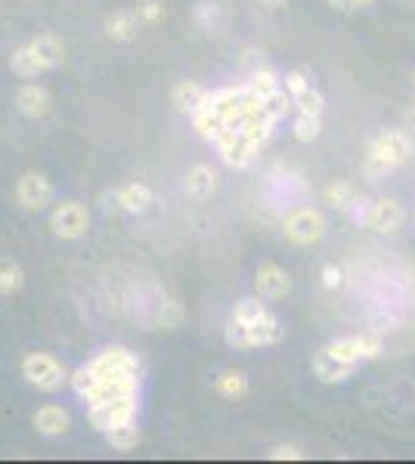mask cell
<instances>
[{
    "label": "cell",
    "mask_w": 415,
    "mask_h": 464,
    "mask_svg": "<svg viewBox=\"0 0 415 464\" xmlns=\"http://www.w3.org/2000/svg\"><path fill=\"white\" fill-rule=\"evenodd\" d=\"M137 16L146 25H161L165 22V4H161V0H142L137 6Z\"/></svg>",
    "instance_id": "cell-35"
},
{
    "label": "cell",
    "mask_w": 415,
    "mask_h": 464,
    "mask_svg": "<svg viewBox=\"0 0 415 464\" xmlns=\"http://www.w3.org/2000/svg\"><path fill=\"white\" fill-rule=\"evenodd\" d=\"M106 443L115 449V452H131L142 443V434H140V424L137 421H127V424H118V427H109L106 434Z\"/></svg>",
    "instance_id": "cell-21"
},
{
    "label": "cell",
    "mask_w": 415,
    "mask_h": 464,
    "mask_svg": "<svg viewBox=\"0 0 415 464\" xmlns=\"http://www.w3.org/2000/svg\"><path fill=\"white\" fill-rule=\"evenodd\" d=\"M16 201L25 211H44L53 201V183L37 171H25L16 180Z\"/></svg>",
    "instance_id": "cell-8"
},
{
    "label": "cell",
    "mask_w": 415,
    "mask_h": 464,
    "mask_svg": "<svg viewBox=\"0 0 415 464\" xmlns=\"http://www.w3.org/2000/svg\"><path fill=\"white\" fill-rule=\"evenodd\" d=\"M50 230L66 241H75V239H81V235H87V230H90L87 205H84V201H75V199L56 205L53 214H50Z\"/></svg>",
    "instance_id": "cell-6"
},
{
    "label": "cell",
    "mask_w": 415,
    "mask_h": 464,
    "mask_svg": "<svg viewBox=\"0 0 415 464\" xmlns=\"http://www.w3.org/2000/svg\"><path fill=\"white\" fill-rule=\"evenodd\" d=\"M248 87L255 90L261 100H267V96H273L276 90L282 87V77H279L270 65H257L255 71H248Z\"/></svg>",
    "instance_id": "cell-26"
},
{
    "label": "cell",
    "mask_w": 415,
    "mask_h": 464,
    "mask_svg": "<svg viewBox=\"0 0 415 464\" xmlns=\"http://www.w3.org/2000/svg\"><path fill=\"white\" fill-rule=\"evenodd\" d=\"M322 195H326V205H332L338 214H350V208L356 205V199H360V189H356L354 180H332L326 189H322Z\"/></svg>",
    "instance_id": "cell-19"
},
{
    "label": "cell",
    "mask_w": 415,
    "mask_h": 464,
    "mask_svg": "<svg viewBox=\"0 0 415 464\" xmlns=\"http://www.w3.org/2000/svg\"><path fill=\"white\" fill-rule=\"evenodd\" d=\"M406 121H410V127L415 130V102L410 106V112H406Z\"/></svg>",
    "instance_id": "cell-40"
},
{
    "label": "cell",
    "mask_w": 415,
    "mask_h": 464,
    "mask_svg": "<svg viewBox=\"0 0 415 464\" xmlns=\"http://www.w3.org/2000/svg\"><path fill=\"white\" fill-rule=\"evenodd\" d=\"M208 94H211V90L202 87L199 81H180V84H174V90H171V102L180 115H192L205 106Z\"/></svg>",
    "instance_id": "cell-18"
},
{
    "label": "cell",
    "mask_w": 415,
    "mask_h": 464,
    "mask_svg": "<svg viewBox=\"0 0 415 464\" xmlns=\"http://www.w3.org/2000/svg\"><path fill=\"white\" fill-rule=\"evenodd\" d=\"M291 100H295V112H307V115L326 112V96H322V90L316 84H307L304 90L291 94Z\"/></svg>",
    "instance_id": "cell-29"
},
{
    "label": "cell",
    "mask_w": 415,
    "mask_h": 464,
    "mask_svg": "<svg viewBox=\"0 0 415 464\" xmlns=\"http://www.w3.org/2000/svg\"><path fill=\"white\" fill-rule=\"evenodd\" d=\"M282 341V322L273 316V313H267L264 319H257V322L245 325V347H273V344Z\"/></svg>",
    "instance_id": "cell-17"
},
{
    "label": "cell",
    "mask_w": 415,
    "mask_h": 464,
    "mask_svg": "<svg viewBox=\"0 0 415 464\" xmlns=\"http://www.w3.org/2000/svg\"><path fill=\"white\" fill-rule=\"evenodd\" d=\"M196 22L202 25L205 31H214L220 25V6L214 0H202L196 4Z\"/></svg>",
    "instance_id": "cell-34"
},
{
    "label": "cell",
    "mask_w": 415,
    "mask_h": 464,
    "mask_svg": "<svg viewBox=\"0 0 415 464\" xmlns=\"http://www.w3.org/2000/svg\"><path fill=\"white\" fill-rule=\"evenodd\" d=\"M31 47H35V53L41 56V62L50 69H56V65H62V59H66V47H62V41L56 35H37L35 41H28Z\"/></svg>",
    "instance_id": "cell-25"
},
{
    "label": "cell",
    "mask_w": 415,
    "mask_h": 464,
    "mask_svg": "<svg viewBox=\"0 0 415 464\" xmlns=\"http://www.w3.org/2000/svg\"><path fill=\"white\" fill-rule=\"evenodd\" d=\"M270 461H304L307 455H304L301 446H291V443H279V446H273L267 452Z\"/></svg>",
    "instance_id": "cell-36"
},
{
    "label": "cell",
    "mask_w": 415,
    "mask_h": 464,
    "mask_svg": "<svg viewBox=\"0 0 415 464\" xmlns=\"http://www.w3.org/2000/svg\"><path fill=\"white\" fill-rule=\"evenodd\" d=\"M267 304H264V297L257 294V297H242V300H236V306H232V319L236 322H242V325H251V322H257V319H264L267 316Z\"/></svg>",
    "instance_id": "cell-31"
},
{
    "label": "cell",
    "mask_w": 415,
    "mask_h": 464,
    "mask_svg": "<svg viewBox=\"0 0 415 464\" xmlns=\"http://www.w3.org/2000/svg\"><path fill=\"white\" fill-rule=\"evenodd\" d=\"M106 37L115 44H127L137 37V16L131 10H118L106 19Z\"/></svg>",
    "instance_id": "cell-20"
},
{
    "label": "cell",
    "mask_w": 415,
    "mask_h": 464,
    "mask_svg": "<svg viewBox=\"0 0 415 464\" xmlns=\"http://www.w3.org/2000/svg\"><path fill=\"white\" fill-rule=\"evenodd\" d=\"M326 230H329V224H326V217H322L320 208L297 205L282 217V232L291 245H301V248L316 245V241L326 235Z\"/></svg>",
    "instance_id": "cell-2"
},
{
    "label": "cell",
    "mask_w": 415,
    "mask_h": 464,
    "mask_svg": "<svg viewBox=\"0 0 415 464\" xmlns=\"http://www.w3.org/2000/svg\"><path fill=\"white\" fill-rule=\"evenodd\" d=\"M412 77H415V75H412Z\"/></svg>",
    "instance_id": "cell-41"
},
{
    "label": "cell",
    "mask_w": 415,
    "mask_h": 464,
    "mask_svg": "<svg viewBox=\"0 0 415 464\" xmlns=\"http://www.w3.org/2000/svg\"><path fill=\"white\" fill-rule=\"evenodd\" d=\"M25 289V270L19 266V260L0 257V297H12Z\"/></svg>",
    "instance_id": "cell-24"
},
{
    "label": "cell",
    "mask_w": 415,
    "mask_h": 464,
    "mask_svg": "<svg viewBox=\"0 0 415 464\" xmlns=\"http://www.w3.org/2000/svg\"><path fill=\"white\" fill-rule=\"evenodd\" d=\"M112 201H115V208H121V211H127V214H146L149 208H152L155 195L146 183L134 180V183H125L121 189H115Z\"/></svg>",
    "instance_id": "cell-13"
},
{
    "label": "cell",
    "mask_w": 415,
    "mask_h": 464,
    "mask_svg": "<svg viewBox=\"0 0 415 464\" xmlns=\"http://www.w3.org/2000/svg\"><path fill=\"white\" fill-rule=\"evenodd\" d=\"M291 134H295V140H301V142L320 140V134H322V115L295 112V121H291Z\"/></svg>",
    "instance_id": "cell-30"
},
{
    "label": "cell",
    "mask_w": 415,
    "mask_h": 464,
    "mask_svg": "<svg viewBox=\"0 0 415 464\" xmlns=\"http://www.w3.org/2000/svg\"><path fill=\"white\" fill-rule=\"evenodd\" d=\"M90 365H94V371L100 378L112 375V371H131V375H140L142 371V362L137 359V353H131L127 347H109V350L96 353V356L90 359Z\"/></svg>",
    "instance_id": "cell-10"
},
{
    "label": "cell",
    "mask_w": 415,
    "mask_h": 464,
    "mask_svg": "<svg viewBox=\"0 0 415 464\" xmlns=\"http://www.w3.org/2000/svg\"><path fill=\"white\" fill-rule=\"evenodd\" d=\"M16 109L25 118H47L53 112V96L41 84H22L16 90Z\"/></svg>",
    "instance_id": "cell-12"
},
{
    "label": "cell",
    "mask_w": 415,
    "mask_h": 464,
    "mask_svg": "<svg viewBox=\"0 0 415 464\" xmlns=\"http://www.w3.org/2000/svg\"><path fill=\"white\" fill-rule=\"evenodd\" d=\"M310 369H313V375L320 378L322 384H345V381L354 378V371H356L354 365L338 362V359H335L326 347L313 353V359H310Z\"/></svg>",
    "instance_id": "cell-15"
},
{
    "label": "cell",
    "mask_w": 415,
    "mask_h": 464,
    "mask_svg": "<svg viewBox=\"0 0 415 464\" xmlns=\"http://www.w3.org/2000/svg\"><path fill=\"white\" fill-rule=\"evenodd\" d=\"M87 421L100 434H106L109 427H118V424L137 421V396H125V400H115L109 406H90Z\"/></svg>",
    "instance_id": "cell-9"
},
{
    "label": "cell",
    "mask_w": 415,
    "mask_h": 464,
    "mask_svg": "<svg viewBox=\"0 0 415 464\" xmlns=\"http://www.w3.org/2000/svg\"><path fill=\"white\" fill-rule=\"evenodd\" d=\"M183 192L196 201H205L217 192V171L211 165H192L183 176Z\"/></svg>",
    "instance_id": "cell-16"
},
{
    "label": "cell",
    "mask_w": 415,
    "mask_h": 464,
    "mask_svg": "<svg viewBox=\"0 0 415 464\" xmlns=\"http://www.w3.org/2000/svg\"><path fill=\"white\" fill-rule=\"evenodd\" d=\"M31 424H35V430L41 436H62L71 427V415L60 403H47V406H41L31 415Z\"/></svg>",
    "instance_id": "cell-14"
},
{
    "label": "cell",
    "mask_w": 415,
    "mask_h": 464,
    "mask_svg": "<svg viewBox=\"0 0 415 464\" xmlns=\"http://www.w3.org/2000/svg\"><path fill=\"white\" fill-rule=\"evenodd\" d=\"M257 4H261L264 10H282V6L291 4V0H257Z\"/></svg>",
    "instance_id": "cell-37"
},
{
    "label": "cell",
    "mask_w": 415,
    "mask_h": 464,
    "mask_svg": "<svg viewBox=\"0 0 415 464\" xmlns=\"http://www.w3.org/2000/svg\"><path fill=\"white\" fill-rule=\"evenodd\" d=\"M320 282H322V289L326 291H341L347 285V273H345V266L341 264H326L320 270Z\"/></svg>",
    "instance_id": "cell-33"
},
{
    "label": "cell",
    "mask_w": 415,
    "mask_h": 464,
    "mask_svg": "<svg viewBox=\"0 0 415 464\" xmlns=\"http://www.w3.org/2000/svg\"><path fill=\"white\" fill-rule=\"evenodd\" d=\"M255 289L264 300H282L291 294V276L279 264H264L257 266Z\"/></svg>",
    "instance_id": "cell-11"
},
{
    "label": "cell",
    "mask_w": 415,
    "mask_h": 464,
    "mask_svg": "<svg viewBox=\"0 0 415 464\" xmlns=\"http://www.w3.org/2000/svg\"><path fill=\"white\" fill-rule=\"evenodd\" d=\"M412 136L400 127H387L369 142L366 149V161H362V174H366L369 183H378L385 180L387 174H394L400 165L412 159Z\"/></svg>",
    "instance_id": "cell-1"
},
{
    "label": "cell",
    "mask_w": 415,
    "mask_h": 464,
    "mask_svg": "<svg viewBox=\"0 0 415 464\" xmlns=\"http://www.w3.org/2000/svg\"><path fill=\"white\" fill-rule=\"evenodd\" d=\"M69 384H71V390H75V394L84 400V396H87L90 390H94L96 384H100V375H96L94 365L87 362V365H81V369H75V375L69 378Z\"/></svg>",
    "instance_id": "cell-32"
},
{
    "label": "cell",
    "mask_w": 415,
    "mask_h": 464,
    "mask_svg": "<svg viewBox=\"0 0 415 464\" xmlns=\"http://www.w3.org/2000/svg\"><path fill=\"white\" fill-rule=\"evenodd\" d=\"M214 149H217L220 161L226 167H236V171H248L251 165L257 161L261 155V142H255L251 136H245L242 130H226L214 140Z\"/></svg>",
    "instance_id": "cell-5"
},
{
    "label": "cell",
    "mask_w": 415,
    "mask_h": 464,
    "mask_svg": "<svg viewBox=\"0 0 415 464\" xmlns=\"http://www.w3.org/2000/svg\"><path fill=\"white\" fill-rule=\"evenodd\" d=\"M406 224V211L394 199H372L360 220V230H372L378 235H391Z\"/></svg>",
    "instance_id": "cell-7"
},
{
    "label": "cell",
    "mask_w": 415,
    "mask_h": 464,
    "mask_svg": "<svg viewBox=\"0 0 415 464\" xmlns=\"http://www.w3.org/2000/svg\"><path fill=\"white\" fill-rule=\"evenodd\" d=\"M190 118H192V127L199 130V136L208 140V142H214L220 134H226V121L217 112H214L211 106H208V100H205V106L199 109V112H192Z\"/></svg>",
    "instance_id": "cell-22"
},
{
    "label": "cell",
    "mask_w": 415,
    "mask_h": 464,
    "mask_svg": "<svg viewBox=\"0 0 415 464\" xmlns=\"http://www.w3.org/2000/svg\"><path fill=\"white\" fill-rule=\"evenodd\" d=\"M326 350L332 353L338 362L360 369L362 362H372V359L381 356L385 341H381L378 335H341V338H335V341H329Z\"/></svg>",
    "instance_id": "cell-4"
},
{
    "label": "cell",
    "mask_w": 415,
    "mask_h": 464,
    "mask_svg": "<svg viewBox=\"0 0 415 464\" xmlns=\"http://www.w3.org/2000/svg\"><path fill=\"white\" fill-rule=\"evenodd\" d=\"M10 69L16 71L19 77H37L47 71V65L41 62V56L35 53V47L31 44H22V47L16 50V53L10 56Z\"/></svg>",
    "instance_id": "cell-23"
},
{
    "label": "cell",
    "mask_w": 415,
    "mask_h": 464,
    "mask_svg": "<svg viewBox=\"0 0 415 464\" xmlns=\"http://www.w3.org/2000/svg\"><path fill=\"white\" fill-rule=\"evenodd\" d=\"M214 390L226 400H242L248 394V378L242 371H224V375L214 378Z\"/></svg>",
    "instance_id": "cell-28"
},
{
    "label": "cell",
    "mask_w": 415,
    "mask_h": 464,
    "mask_svg": "<svg viewBox=\"0 0 415 464\" xmlns=\"http://www.w3.org/2000/svg\"><path fill=\"white\" fill-rule=\"evenodd\" d=\"M22 378L37 387L41 394H56L62 390V384L69 381L66 375V365L53 356V353H28L22 359Z\"/></svg>",
    "instance_id": "cell-3"
},
{
    "label": "cell",
    "mask_w": 415,
    "mask_h": 464,
    "mask_svg": "<svg viewBox=\"0 0 415 464\" xmlns=\"http://www.w3.org/2000/svg\"><path fill=\"white\" fill-rule=\"evenodd\" d=\"M329 6H332V10H338V12H350L347 10V0H326Z\"/></svg>",
    "instance_id": "cell-38"
},
{
    "label": "cell",
    "mask_w": 415,
    "mask_h": 464,
    "mask_svg": "<svg viewBox=\"0 0 415 464\" xmlns=\"http://www.w3.org/2000/svg\"><path fill=\"white\" fill-rule=\"evenodd\" d=\"M369 4H375V0H347V10H362Z\"/></svg>",
    "instance_id": "cell-39"
},
{
    "label": "cell",
    "mask_w": 415,
    "mask_h": 464,
    "mask_svg": "<svg viewBox=\"0 0 415 464\" xmlns=\"http://www.w3.org/2000/svg\"><path fill=\"white\" fill-rule=\"evenodd\" d=\"M183 319H186V313H183V306H180L177 300L161 297L159 304H155V325H159V329L177 331L180 325H183Z\"/></svg>",
    "instance_id": "cell-27"
}]
</instances>
